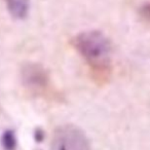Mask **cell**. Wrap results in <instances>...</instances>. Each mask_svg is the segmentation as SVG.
I'll use <instances>...</instances> for the list:
<instances>
[{
	"mask_svg": "<svg viewBox=\"0 0 150 150\" xmlns=\"http://www.w3.org/2000/svg\"><path fill=\"white\" fill-rule=\"evenodd\" d=\"M72 45L97 75L108 73L112 46L110 40L104 33L98 30L83 31L74 36Z\"/></svg>",
	"mask_w": 150,
	"mask_h": 150,
	"instance_id": "obj_1",
	"label": "cell"
},
{
	"mask_svg": "<svg viewBox=\"0 0 150 150\" xmlns=\"http://www.w3.org/2000/svg\"><path fill=\"white\" fill-rule=\"evenodd\" d=\"M52 150H91V147L88 137L81 129L74 125H64L54 131Z\"/></svg>",
	"mask_w": 150,
	"mask_h": 150,
	"instance_id": "obj_2",
	"label": "cell"
},
{
	"mask_svg": "<svg viewBox=\"0 0 150 150\" xmlns=\"http://www.w3.org/2000/svg\"><path fill=\"white\" fill-rule=\"evenodd\" d=\"M21 78L24 86L31 93L38 96L50 94V77L47 70L37 63L24 65L21 71Z\"/></svg>",
	"mask_w": 150,
	"mask_h": 150,
	"instance_id": "obj_3",
	"label": "cell"
},
{
	"mask_svg": "<svg viewBox=\"0 0 150 150\" xmlns=\"http://www.w3.org/2000/svg\"><path fill=\"white\" fill-rule=\"evenodd\" d=\"M8 13L17 20H24L30 11V0H5Z\"/></svg>",
	"mask_w": 150,
	"mask_h": 150,
	"instance_id": "obj_4",
	"label": "cell"
},
{
	"mask_svg": "<svg viewBox=\"0 0 150 150\" xmlns=\"http://www.w3.org/2000/svg\"><path fill=\"white\" fill-rule=\"evenodd\" d=\"M1 144L4 150H16L18 146V139L15 131L6 129L1 136Z\"/></svg>",
	"mask_w": 150,
	"mask_h": 150,
	"instance_id": "obj_5",
	"label": "cell"
},
{
	"mask_svg": "<svg viewBox=\"0 0 150 150\" xmlns=\"http://www.w3.org/2000/svg\"><path fill=\"white\" fill-rule=\"evenodd\" d=\"M44 136H45V134H44V131L42 129L38 127V129H36L35 131H34V139H35V141L38 142V143L43 141Z\"/></svg>",
	"mask_w": 150,
	"mask_h": 150,
	"instance_id": "obj_6",
	"label": "cell"
},
{
	"mask_svg": "<svg viewBox=\"0 0 150 150\" xmlns=\"http://www.w3.org/2000/svg\"><path fill=\"white\" fill-rule=\"evenodd\" d=\"M141 13L144 18L150 20V1L143 5L141 7Z\"/></svg>",
	"mask_w": 150,
	"mask_h": 150,
	"instance_id": "obj_7",
	"label": "cell"
}]
</instances>
